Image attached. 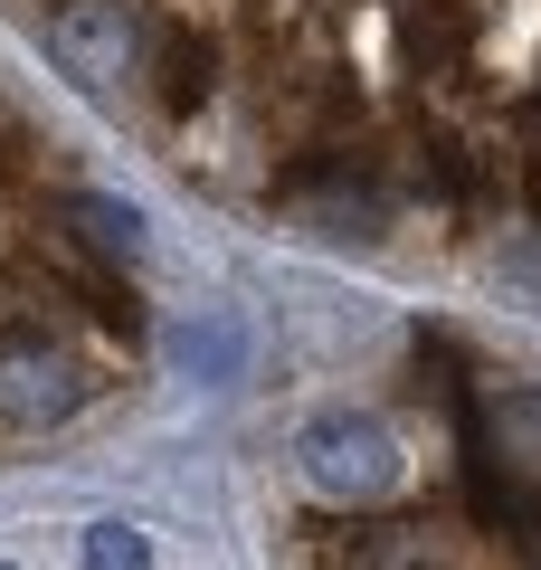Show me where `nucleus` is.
Returning <instances> with one entry per match:
<instances>
[{
	"mask_svg": "<svg viewBox=\"0 0 541 570\" xmlns=\"http://www.w3.org/2000/svg\"><path fill=\"white\" fill-rule=\"evenodd\" d=\"M295 466L304 485L323 494V504L361 513L381 504V494H400V438H390V419H371V409H314V419L295 428Z\"/></svg>",
	"mask_w": 541,
	"mask_h": 570,
	"instance_id": "obj_1",
	"label": "nucleus"
},
{
	"mask_svg": "<svg viewBox=\"0 0 541 570\" xmlns=\"http://www.w3.org/2000/svg\"><path fill=\"white\" fill-rule=\"evenodd\" d=\"M48 48H58V67L77 86H115L142 58V20H134V0H58L48 10Z\"/></svg>",
	"mask_w": 541,
	"mask_h": 570,
	"instance_id": "obj_2",
	"label": "nucleus"
},
{
	"mask_svg": "<svg viewBox=\"0 0 541 570\" xmlns=\"http://www.w3.org/2000/svg\"><path fill=\"white\" fill-rule=\"evenodd\" d=\"M285 200H295V228H304V238H323V247H381V238H390L381 181H361V171H342V163L295 171Z\"/></svg>",
	"mask_w": 541,
	"mask_h": 570,
	"instance_id": "obj_3",
	"label": "nucleus"
},
{
	"mask_svg": "<svg viewBox=\"0 0 541 570\" xmlns=\"http://www.w3.org/2000/svg\"><path fill=\"white\" fill-rule=\"evenodd\" d=\"M86 400H96V371H86L67 343H39V333H20V343L0 352V409H10V419L58 428V419H77Z\"/></svg>",
	"mask_w": 541,
	"mask_h": 570,
	"instance_id": "obj_4",
	"label": "nucleus"
},
{
	"mask_svg": "<svg viewBox=\"0 0 541 570\" xmlns=\"http://www.w3.org/2000/svg\"><path fill=\"white\" fill-rule=\"evenodd\" d=\"M333 570H456L446 523H361L333 542Z\"/></svg>",
	"mask_w": 541,
	"mask_h": 570,
	"instance_id": "obj_5",
	"label": "nucleus"
},
{
	"mask_svg": "<svg viewBox=\"0 0 541 570\" xmlns=\"http://www.w3.org/2000/svg\"><path fill=\"white\" fill-rule=\"evenodd\" d=\"M247 352H257V343H247V324L228 305H200V314H180V324H171V362L190 371L200 390L247 381Z\"/></svg>",
	"mask_w": 541,
	"mask_h": 570,
	"instance_id": "obj_6",
	"label": "nucleus"
},
{
	"mask_svg": "<svg viewBox=\"0 0 541 570\" xmlns=\"http://www.w3.org/2000/svg\"><path fill=\"white\" fill-rule=\"evenodd\" d=\"M503 475H541V390L532 381L494 390V475H484V504L503 494Z\"/></svg>",
	"mask_w": 541,
	"mask_h": 570,
	"instance_id": "obj_7",
	"label": "nucleus"
},
{
	"mask_svg": "<svg viewBox=\"0 0 541 570\" xmlns=\"http://www.w3.org/2000/svg\"><path fill=\"white\" fill-rule=\"evenodd\" d=\"M67 228H77L96 257H142V238H153V219H142L134 200H115V190H67Z\"/></svg>",
	"mask_w": 541,
	"mask_h": 570,
	"instance_id": "obj_8",
	"label": "nucleus"
},
{
	"mask_svg": "<svg viewBox=\"0 0 541 570\" xmlns=\"http://www.w3.org/2000/svg\"><path fill=\"white\" fill-rule=\"evenodd\" d=\"M209 86H219V39H190V29H180V39L161 48V105L190 115V105H209Z\"/></svg>",
	"mask_w": 541,
	"mask_h": 570,
	"instance_id": "obj_9",
	"label": "nucleus"
},
{
	"mask_svg": "<svg viewBox=\"0 0 541 570\" xmlns=\"http://www.w3.org/2000/svg\"><path fill=\"white\" fill-rule=\"evenodd\" d=\"M86 570H153V542L105 513V523H86Z\"/></svg>",
	"mask_w": 541,
	"mask_h": 570,
	"instance_id": "obj_10",
	"label": "nucleus"
},
{
	"mask_svg": "<svg viewBox=\"0 0 541 570\" xmlns=\"http://www.w3.org/2000/svg\"><path fill=\"white\" fill-rule=\"evenodd\" d=\"M532 124H541V96H532Z\"/></svg>",
	"mask_w": 541,
	"mask_h": 570,
	"instance_id": "obj_11",
	"label": "nucleus"
},
{
	"mask_svg": "<svg viewBox=\"0 0 541 570\" xmlns=\"http://www.w3.org/2000/svg\"><path fill=\"white\" fill-rule=\"evenodd\" d=\"M0 570H20V561H0Z\"/></svg>",
	"mask_w": 541,
	"mask_h": 570,
	"instance_id": "obj_12",
	"label": "nucleus"
}]
</instances>
